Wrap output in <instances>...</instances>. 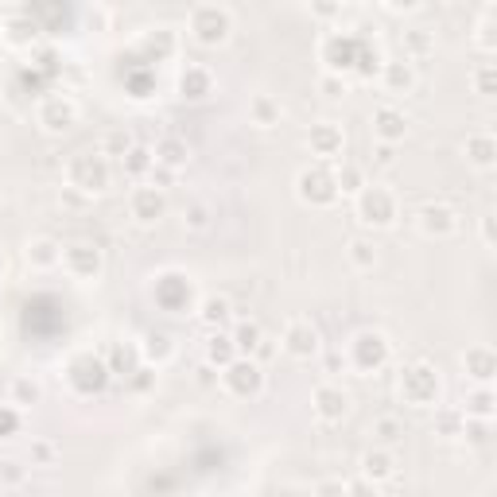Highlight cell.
<instances>
[{
	"mask_svg": "<svg viewBox=\"0 0 497 497\" xmlns=\"http://www.w3.org/2000/svg\"><path fill=\"white\" fill-rule=\"evenodd\" d=\"M439 369L432 361H412L409 369H400V400L412 409H435L439 404Z\"/></svg>",
	"mask_w": 497,
	"mask_h": 497,
	"instance_id": "6da1fadb",
	"label": "cell"
},
{
	"mask_svg": "<svg viewBox=\"0 0 497 497\" xmlns=\"http://www.w3.org/2000/svg\"><path fill=\"white\" fill-rule=\"evenodd\" d=\"M354 214L366 225H373V230H389L392 222H397V214H400V206H397V195H392L389 187H373V183H366L354 195Z\"/></svg>",
	"mask_w": 497,
	"mask_h": 497,
	"instance_id": "7a4b0ae2",
	"label": "cell"
},
{
	"mask_svg": "<svg viewBox=\"0 0 497 497\" xmlns=\"http://www.w3.org/2000/svg\"><path fill=\"white\" fill-rule=\"evenodd\" d=\"M66 179H71V187H78L82 195H101V190L109 187V160L101 152L97 156L82 152L71 160V167H66Z\"/></svg>",
	"mask_w": 497,
	"mask_h": 497,
	"instance_id": "3957f363",
	"label": "cell"
},
{
	"mask_svg": "<svg viewBox=\"0 0 497 497\" xmlns=\"http://www.w3.org/2000/svg\"><path fill=\"white\" fill-rule=\"evenodd\" d=\"M222 389L237 400H248V397H261L265 389V373L253 358H233L230 366L222 369Z\"/></svg>",
	"mask_w": 497,
	"mask_h": 497,
	"instance_id": "277c9868",
	"label": "cell"
},
{
	"mask_svg": "<svg viewBox=\"0 0 497 497\" xmlns=\"http://www.w3.org/2000/svg\"><path fill=\"white\" fill-rule=\"evenodd\" d=\"M346 354H350V361H354V369L373 373L389 361V342H385V334H377V331H361V334L350 338Z\"/></svg>",
	"mask_w": 497,
	"mask_h": 497,
	"instance_id": "5b68a950",
	"label": "cell"
},
{
	"mask_svg": "<svg viewBox=\"0 0 497 497\" xmlns=\"http://www.w3.org/2000/svg\"><path fill=\"white\" fill-rule=\"evenodd\" d=\"M190 31H195L198 43L214 47V43H222L225 36H230V13L218 8V4H198L195 13H190Z\"/></svg>",
	"mask_w": 497,
	"mask_h": 497,
	"instance_id": "8992f818",
	"label": "cell"
},
{
	"mask_svg": "<svg viewBox=\"0 0 497 497\" xmlns=\"http://www.w3.org/2000/svg\"><path fill=\"white\" fill-rule=\"evenodd\" d=\"M416 225H420L424 237H451V233H459V210L443 198L424 202V206L416 210Z\"/></svg>",
	"mask_w": 497,
	"mask_h": 497,
	"instance_id": "52a82bcc",
	"label": "cell"
},
{
	"mask_svg": "<svg viewBox=\"0 0 497 497\" xmlns=\"http://www.w3.org/2000/svg\"><path fill=\"white\" fill-rule=\"evenodd\" d=\"M319 342H323L319 326H315L311 319H303V315H299V319H291L284 326V338H280V346H284L291 358H299V361H307V358L319 354Z\"/></svg>",
	"mask_w": 497,
	"mask_h": 497,
	"instance_id": "ba28073f",
	"label": "cell"
},
{
	"mask_svg": "<svg viewBox=\"0 0 497 497\" xmlns=\"http://www.w3.org/2000/svg\"><path fill=\"white\" fill-rule=\"evenodd\" d=\"M296 187H299V198L311 202V206H331V202L338 198L334 175L326 172V167H307V172H299Z\"/></svg>",
	"mask_w": 497,
	"mask_h": 497,
	"instance_id": "9c48e42d",
	"label": "cell"
},
{
	"mask_svg": "<svg viewBox=\"0 0 497 497\" xmlns=\"http://www.w3.org/2000/svg\"><path fill=\"white\" fill-rule=\"evenodd\" d=\"M342 148H346V132L338 129L334 121L311 124V132H307V152L311 156H319L323 164H331V160H342Z\"/></svg>",
	"mask_w": 497,
	"mask_h": 497,
	"instance_id": "30bf717a",
	"label": "cell"
},
{
	"mask_svg": "<svg viewBox=\"0 0 497 497\" xmlns=\"http://www.w3.org/2000/svg\"><path fill=\"white\" fill-rule=\"evenodd\" d=\"M311 409L323 424H338L350 412V392L342 385H334V381H326V385H319L311 392Z\"/></svg>",
	"mask_w": 497,
	"mask_h": 497,
	"instance_id": "8fae6325",
	"label": "cell"
},
{
	"mask_svg": "<svg viewBox=\"0 0 497 497\" xmlns=\"http://www.w3.org/2000/svg\"><path fill=\"white\" fill-rule=\"evenodd\" d=\"M63 265L74 280H94L101 273V248L89 241H74L63 248Z\"/></svg>",
	"mask_w": 497,
	"mask_h": 497,
	"instance_id": "7c38bea8",
	"label": "cell"
},
{
	"mask_svg": "<svg viewBox=\"0 0 497 497\" xmlns=\"http://www.w3.org/2000/svg\"><path fill=\"white\" fill-rule=\"evenodd\" d=\"M164 210H167L164 187H132V195H129V214H132V218H137L140 225L160 222Z\"/></svg>",
	"mask_w": 497,
	"mask_h": 497,
	"instance_id": "4fadbf2b",
	"label": "cell"
},
{
	"mask_svg": "<svg viewBox=\"0 0 497 497\" xmlns=\"http://www.w3.org/2000/svg\"><path fill=\"white\" fill-rule=\"evenodd\" d=\"M74 121H78V105L66 94H51V97H43V105H39V124L47 132H66V129H74Z\"/></svg>",
	"mask_w": 497,
	"mask_h": 497,
	"instance_id": "5bb4252c",
	"label": "cell"
},
{
	"mask_svg": "<svg viewBox=\"0 0 497 497\" xmlns=\"http://www.w3.org/2000/svg\"><path fill=\"white\" fill-rule=\"evenodd\" d=\"M462 369H467V377L474 385H490L493 373H497V354L490 342H474L467 346V354H462Z\"/></svg>",
	"mask_w": 497,
	"mask_h": 497,
	"instance_id": "9a60e30c",
	"label": "cell"
},
{
	"mask_svg": "<svg viewBox=\"0 0 497 497\" xmlns=\"http://www.w3.org/2000/svg\"><path fill=\"white\" fill-rule=\"evenodd\" d=\"M373 137H377V144H400L409 137V117L397 105H381L373 113Z\"/></svg>",
	"mask_w": 497,
	"mask_h": 497,
	"instance_id": "2e32d148",
	"label": "cell"
},
{
	"mask_svg": "<svg viewBox=\"0 0 497 497\" xmlns=\"http://www.w3.org/2000/svg\"><path fill=\"white\" fill-rule=\"evenodd\" d=\"M462 152H467V160L474 167L490 172V167L497 164V137L490 129H474V132H467V140H462Z\"/></svg>",
	"mask_w": 497,
	"mask_h": 497,
	"instance_id": "e0dca14e",
	"label": "cell"
},
{
	"mask_svg": "<svg viewBox=\"0 0 497 497\" xmlns=\"http://www.w3.org/2000/svg\"><path fill=\"white\" fill-rule=\"evenodd\" d=\"M392 474H397V455H392L389 447H373L361 455V478H369L373 485L389 482Z\"/></svg>",
	"mask_w": 497,
	"mask_h": 497,
	"instance_id": "ac0fdd59",
	"label": "cell"
},
{
	"mask_svg": "<svg viewBox=\"0 0 497 497\" xmlns=\"http://www.w3.org/2000/svg\"><path fill=\"white\" fill-rule=\"evenodd\" d=\"M156 164L167 167V172H179V167L190 164V144L183 137H175V132H167V137H160V144L152 148Z\"/></svg>",
	"mask_w": 497,
	"mask_h": 497,
	"instance_id": "d6986e66",
	"label": "cell"
},
{
	"mask_svg": "<svg viewBox=\"0 0 497 497\" xmlns=\"http://www.w3.org/2000/svg\"><path fill=\"white\" fill-rule=\"evenodd\" d=\"M404 432H409V427H404L400 412H381V416H373V424H369V435L377 439V447H389V451L400 443Z\"/></svg>",
	"mask_w": 497,
	"mask_h": 497,
	"instance_id": "ffe728a7",
	"label": "cell"
},
{
	"mask_svg": "<svg viewBox=\"0 0 497 497\" xmlns=\"http://www.w3.org/2000/svg\"><path fill=\"white\" fill-rule=\"evenodd\" d=\"M381 86H385V94H412L416 89V66L412 63H385L381 66Z\"/></svg>",
	"mask_w": 497,
	"mask_h": 497,
	"instance_id": "44dd1931",
	"label": "cell"
},
{
	"mask_svg": "<svg viewBox=\"0 0 497 497\" xmlns=\"http://www.w3.org/2000/svg\"><path fill=\"white\" fill-rule=\"evenodd\" d=\"M210 89H214V74L206 71V66H198V63H187L183 74H179V94L198 101V97H206Z\"/></svg>",
	"mask_w": 497,
	"mask_h": 497,
	"instance_id": "7402d4cb",
	"label": "cell"
},
{
	"mask_svg": "<svg viewBox=\"0 0 497 497\" xmlns=\"http://www.w3.org/2000/svg\"><path fill=\"white\" fill-rule=\"evenodd\" d=\"M225 334H230V342H233V350H237L241 358H253L257 342L265 338V331H261V323H257V319H233Z\"/></svg>",
	"mask_w": 497,
	"mask_h": 497,
	"instance_id": "603a6c76",
	"label": "cell"
},
{
	"mask_svg": "<svg viewBox=\"0 0 497 497\" xmlns=\"http://www.w3.org/2000/svg\"><path fill=\"white\" fill-rule=\"evenodd\" d=\"M462 420H482V424H490L493 420V392L490 385H474L467 397H462Z\"/></svg>",
	"mask_w": 497,
	"mask_h": 497,
	"instance_id": "cb8c5ba5",
	"label": "cell"
},
{
	"mask_svg": "<svg viewBox=\"0 0 497 497\" xmlns=\"http://www.w3.org/2000/svg\"><path fill=\"white\" fill-rule=\"evenodd\" d=\"M198 319L206 323L210 331H230V323L237 319V315H233V303L225 296H206L202 307H198Z\"/></svg>",
	"mask_w": 497,
	"mask_h": 497,
	"instance_id": "d4e9b609",
	"label": "cell"
},
{
	"mask_svg": "<svg viewBox=\"0 0 497 497\" xmlns=\"http://www.w3.org/2000/svg\"><path fill=\"white\" fill-rule=\"evenodd\" d=\"M140 358L164 366L167 358H175V338L167 334V331H148V334H144V342H140Z\"/></svg>",
	"mask_w": 497,
	"mask_h": 497,
	"instance_id": "484cf974",
	"label": "cell"
},
{
	"mask_svg": "<svg viewBox=\"0 0 497 497\" xmlns=\"http://www.w3.org/2000/svg\"><path fill=\"white\" fill-rule=\"evenodd\" d=\"M121 167H124V175H129V179H148L152 167H156V156H152L148 144H132V148L124 152Z\"/></svg>",
	"mask_w": 497,
	"mask_h": 497,
	"instance_id": "4316f807",
	"label": "cell"
},
{
	"mask_svg": "<svg viewBox=\"0 0 497 497\" xmlns=\"http://www.w3.org/2000/svg\"><path fill=\"white\" fill-rule=\"evenodd\" d=\"M59 261H63V245L55 241V237H36V241H28V265L51 268Z\"/></svg>",
	"mask_w": 497,
	"mask_h": 497,
	"instance_id": "83f0119b",
	"label": "cell"
},
{
	"mask_svg": "<svg viewBox=\"0 0 497 497\" xmlns=\"http://www.w3.org/2000/svg\"><path fill=\"white\" fill-rule=\"evenodd\" d=\"M331 175H334L338 195H358V190L366 187V167H361V164H346V160H342Z\"/></svg>",
	"mask_w": 497,
	"mask_h": 497,
	"instance_id": "f1b7e54d",
	"label": "cell"
},
{
	"mask_svg": "<svg viewBox=\"0 0 497 497\" xmlns=\"http://www.w3.org/2000/svg\"><path fill=\"white\" fill-rule=\"evenodd\" d=\"M233 358H241V354L233 350L230 334H225V331H214V334L206 338V361H210V366H222V369H225Z\"/></svg>",
	"mask_w": 497,
	"mask_h": 497,
	"instance_id": "f546056e",
	"label": "cell"
},
{
	"mask_svg": "<svg viewBox=\"0 0 497 497\" xmlns=\"http://www.w3.org/2000/svg\"><path fill=\"white\" fill-rule=\"evenodd\" d=\"M346 253H350V265L361 268V273H369V268L377 265V245H373L369 237H354Z\"/></svg>",
	"mask_w": 497,
	"mask_h": 497,
	"instance_id": "4dcf8cb0",
	"label": "cell"
},
{
	"mask_svg": "<svg viewBox=\"0 0 497 497\" xmlns=\"http://www.w3.org/2000/svg\"><path fill=\"white\" fill-rule=\"evenodd\" d=\"M248 113H253V121L261 124V129H273V124L280 121V113H284V109H280V101H273L268 94H261V97L253 101V105H248Z\"/></svg>",
	"mask_w": 497,
	"mask_h": 497,
	"instance_id": "1f68e13d",
	"label": "cell"
},
{
	"mask_svg": "<svg viewBox=\"0 0 497 497\" xmlns=\"http://www.w3.org/2000/svg\"><path fill=\"white\" fill-rule=\"evenodd\" d=\"M132 148V137H129V132H109V137L105 140H101V156H105V160H124V152H129Z\"/></svg>",
	"mask_w": 497,
	"mask_h": 497,
	"instance_id": "d6a6232c",
	"label": "cell"
},
{
	"mask_svg": "<svg viewBox=\"0 0 497 497\" xmlns=\"http://www.w3.org/2000/svg\"><path fill=\"white\" fill-rule=\"evenodd\" d=\"M20 424H24V416H20L16 404H0V439H13Z\"/></svg>",
	"mask_w": 497,
	"mask_h": 497,
	"instance_id": "836d02e7",
	"label": "cell"
},
{
	"mask_svg": "<svg viewBox=\"0 0 497 497\" xmlns=\"http://www.w3.org/2000/svg\"><path fill=\"white\" fill-rule=\"evenodd\" d=\"M39 400V385L28 377H16L13 381V404H36Z\"/></svg>",
	"mask_w": 497,
	"mask_h": 497,
	"instance_id": "e575fe53",
	"label": "cell"
},
{
	"mask_svg": "<svg viewBox=\"0 0 497 497\" xmlns=\"http://www.w3.org/2000/svg\"><path fill=\"white\" fill-rule=\"evenodd\" d=\"M24 478H28L24 462H16V459H0V485H20Z\"/></svg>",
	"mask_w": 497,
	"mask_h": 497,
	"instance_id": "d590c367",
	"label": "cell"
},
{
	"mask_svg": "<svg viewBox=\"0 0 497 497\" xmlns=\"http://www.w3.org/2000/svg\"><path fill=\"white\" fill-rule=\"evenodd\" d=\"M404 47H409V55H427L432 51V36L427 31H404Z\"/></svg>",
	"mask_w": 497,
	"mask_h": 497,
	"instance_id": "8d00e7d4",
	"label": "cell"
},
{
	"mask_svg": "<svg viewBox=\"0 0 497 497\" xmlns=\"http://www.w3.org/2000/svg\"><path fill=\"white\" fill-rule=\"evenodd\" d=\"M474 86H478V94H482V97H490V94H493V66H490V63H482L478 71H474Z\"/></svg>",
	"mask_w": 497,
	"mask_h": 497,
	"instance_id": "74e56055",
	"label": "cell"
},
{
	"mask_svg": "<svg viewBox=\"0 0 497 497\" xmlns=\"http://www.w3.org/2000/svg\"><path fill=\"white\" fill-rule=\"evenodd\" d=\"M315 497H350V490H346L342 478H326V482L315 485Z\"/></svg>",
	"mask_w": 497,
	"mask_h": 497,
	"instance_id": "f35d334b",
	"label": "cell"
},
{
	"mask_svg": "<svg viewBox=\"0 0 497 497\" xmlns=\"http://www.w3.org/2000/svg\"><path fill=\"white\" fill-rule=\"evenodd\" d=\"M346 490H350V497H381V485H373L369 478H354V482H346Z\"/></svg>",
	"mask_w": 497,
	"mask_h": 497,
	"instance_id": "ab89813d",
	"label": "cell"
},
{
	"mask_svg": "<svg viewBox=\"0 0 497 497\" xmlns=\"http://www.w3.org/2000/svg\"><path fill=\"white\" fill-rule=\"evenodd\" d=\"M373 164H377V167L397 164V144H377V148H373Z\"/></svg>",
	"mask_w": 497,
	"mask_h": 497,
	"instance_id": "60d3db41",
	"label": "cell"
},
{
	"mask_svg": "<svg viewBox=\"0 0 497 497\" xmlns=\"http://www.w3.org/2000/svg\"><path fill=\"white\" fill-rule=\"evenodd\" d=\"M183 222L190 225V230H206V206H190V210H183Z\"/></svg>",
	"mask_w": 497,
	"mask_h": 497,
	"instance_id": "b9f144b4",
	"label": "cell"
},
{
	"mask_svg": "<svg viewBox=\"0 0 497 497\" xmlns=\"http://www.w3.org/2000/svg\"><path fill=\"white\" fill-rule=\"evenodd\" d=\"M482 241L493 248V214H482Z\"/></svg>",
	"mask_w": 497,
	"mask_h": 497,
	"instance_id": "7bdbcfd3",
	"label": "cell"
},
{
	"mask_svg": "<svg viewBox=\"0 0 497 497\" xmlns=\"http://www.w3.org/2000/svg\"><path fill=\"white\" fill-rule=\"evenodd\" d=\"M323 89L331 97H338V94H346V82H338V78H323Z\"/></svg>",
	"mask_w": 497,
	"mask_h": 497,
	"instance_id": "ee69618b",
	"label": "cell"
},
{
	"mask_svg": "<svg viewBox=\"0 0 497 497\" xmlns=\"http://www.w3.org/2000/svg\"><path fill=\"white\" fill-rule=\"evenodd\" d=\"M31 451H36V459H39V462H51V459H55V447H51V443H43V439H39V443L31 447Z\"/></svg>",
	"mask_w": 497,
	"mask_h": 497,
	"instance_id": "f6af8a7d",
	"label": "cell"
},
{
	"mask_svg": "<svg viewBox=\"0 0 497 497\" xmlns=\"http://www.w3.org/2000/svg\"><path fill=\"white\" fill-rule=\"evenodd\" d=\"M4 268H8V257H4V253H0V273H4Z\"/></svg>",
	"mask_w": 497,
	"mask_h": 497,
	"instance_id": "bcb514c9",
	"label": "cell"
}]
</instances>
